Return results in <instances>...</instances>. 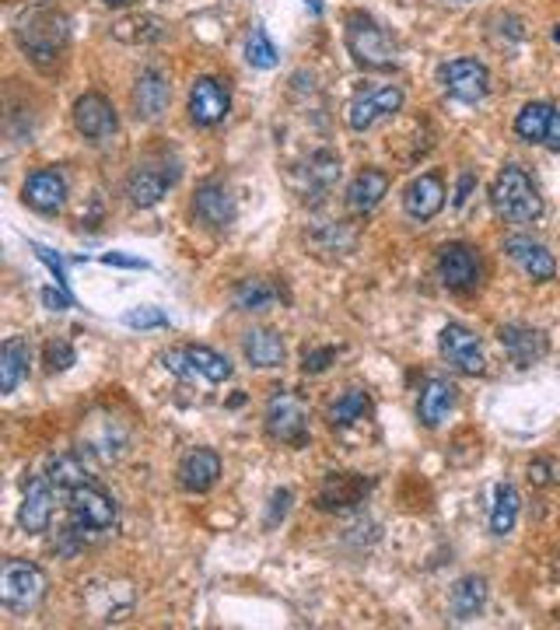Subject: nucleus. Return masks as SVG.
<instances>
[{
    "instance_id": "nucleus-15",
    "label": "nucleus",
    "mask_w": 560,
    "mask_h": 630,
    "mask_svg": "<svg viewBox=\"0 0 560 630\" xmlns=\"http://www.w3.org/2000/svg\"><path fill=\"white\" fill-rule=\"evenodd\" d=\"M57 494H60V488L46 473L32 476L29 491H26V501H21V508H18V525L26 529L29 537H39V532L50 529Z\"/></svg>"
},
{
    "instance_id": "nucleus-35",
    "label": "nucleus",
    "mask_w": 560,
    "mask_h": 630,
    "mask_svg": "<svg viewBox=\"0 0 560 630\" xmlns=\"http://www.w3.org/2000/svg\"><path fill=\"white\" fill-rule=\"evenodd\" d=\"M246 60H249V67H256V70L277 67V50H274V42H271V36H266L263 26H253L249 39H246Z\"/></svg>"
},
{
    "instance_id": "nucleus-14",
    "label": "nucleus",
    "mask_w": 560,
    "mask_h": 630,
    "mask_svg": "<svg viewBox=\"0 0 560 630\" xmlns=\"http://www.w3.org/2000/svg\"><path fill=\"white\" fill-rule=\"evenodd\" d=\"M442 85L459 102H480L491 91V70L477 57H459L442 67Z\"/></svg>"
},
{
    "instance_id": "nucleus-20",
    "label": "nucleus",
    "mask_w": 560,
    "mask_h": 630,
    "mask_svg": "<svg viewBox=\"0 0 560 630\" xmlns=\"http://www.w3.org/2000/svg\"><path fill=\"white\" fill-rule=\"evenodd\" d=\"M445 207V179L438 173H424L403 189V210L413 222H431Z\"/></svg>"
},
{
    "instance_id": "nucleus-46",
    "label": "nucleus",
    "mask_w": 560,
    "mask_h": 630,
    "mask_svg": "<svg viewBox=\"0 0 560 630\" xmlns=\"http://www.w3.org/2000/svg\"><path fill=\"white\" fill-rule=\"evenodd\" d=\"M305 4H308V8H312L315 14H323V0H305Z\"/></svg>"
},
{
    "instance_id": "nucleus-44",
    "label": "nucleus",
    "mask_w": 560,
    "mask_h": 630,
    "mask_svg": "<svg viewBox=\"0 0 560 630\" xmlns=\"http://www.w3.org/2000/svg\"><path fill=\"white\" fill-rule=\"evenodd\" d=\"M473 186H477V176H473V173H462V176H459V189H455V207H462V204L470 200Z\"/></svg>"
},
{
    "instance_id": "nucleus-34",
    "label": "nucleus",
    "mask_w": 560,
    "mask_h": 630,
    "mask_svg": "<svg viewBox=\"0 0 560 630\" xmlns=\"http://www.w3.org/2000/svg\"><path fill=\"white\" fill-rule=\"evenodd\" d=\"M112 36L116 39H124V42H158L165 36V21L151 18V14H144V18H127V21H119V26H112Z\"/></svg>"
},
{
    "instance_id": "nucleus-31",
    "label": "nucleus",
    "mask_w": 560,
    "mask_h": 630,
    "mask_svg": "<svg viewBox=\"0 0 560 630\" xmlns=\"http://www.w3.org/2000/svg\"><path fill=\"white\" fill-rule=\"evenodd\" d=\"M519 512H522L519 491L511 488V483H498V491H494V512H491V532H494V537H508V532L515 529V522H519Z\"/></svg>"
},
{
    "instance_id": "nucleus-33",
    "label": "nucleus",
    "mask_w": 560,
    "mask_h": 630,
    "mask_svg": "<svg viewBox=\"0 0 560 630\" xmlns=\"http://www.w3.org/2000/svg\"><path fill=\"white\" fill-rule=\"evenodd\" d=\"M369 414H372V396L364 390H351L347 396L336 400V406L330 410V421H333V427H354Z\"/></svg>"
},
{
    "instance_id": "nucleus-2",
    "label": "nucleus",
    "mask_w": 560,
    "mask_h": 630,
    "mask_svg": "<svg viewBox=\"0 0 560 630\" xmlns=\"http://www.w3.org/2000/svg\"><path fill=\"white\" fill-rule=\"evenodd\" d=\"M67 36H70L67 14L50 11V8L29 11L26 18L18 21V42H21V50H26L36 63H50L67 46Z\"/></svg>"
},
{
    "instance_id": "nucleus-45",
    "label": "nucleus",
    "mask_w": 560,
    "mask_h": 630,
    "mask_svg": "<svg viewBox=\"0 0 560 630\" xmlns=\"http://www.w3.org/2000/svg\"><path fill=\"white\" fill-rule=\"evenodd\" d=\"M102 4H106V8H134L137 0H102Z\"/></svg>"
},
{
    "instance_id": "nucleus-1",
    "label": "nucleus",
    "mask_w": 560,
    "mask_h": 630,
    "mask_svg": "<svg viewBox=\"0 0 560 630\" xmlns=\"http://www.w3.org/2000/svg\"><path fill=\"white\" fill-rule=\"evenodd\" d=\"M491 207L508 225H532L543 217L540 189H536L529 173L519 165H504L498 179L491 183Z\"/></svg>"
},
{
    "instance_id": "nucleus-13",
    "label": "nucleus",
    "mask_w": 560,
    "mask_h": 630,
    "mask_svg": "<svg viewBox=\"0 0 560 630\" xmlns=\"http://www.w3.org/2000/svg\"><path fill=\"white\" fill-rule=\"evenodd\" d=\"M235 214H238L235 197L222 179H204L197 193H193V217H197L204 228L225 232L235 225Z\"/></svg>"
},
{
    "instance_id": "nucleus-25",
    "label": "nucleus",
    "mask_w": 560,
    "mask_h": 630,
    "mask_svg": "<svg viewBox=\"0 0 560 630\" xmlns=\"http://www.w3.org/2000/svg\"><path fill=\"white\" fill-rule=\"evenodd\" d=\"M242 354L253 368H281L284 357H287V347H284V336L277 329H266V326H256L242 336Z\"/></svg>"
},
{
    "instance_id": "nucleus-41",
    "label": "nucleus",
    "mask_w": 560,
    "mask_h": 630,
    "mask_svg": "<svg viewBox=\"0 0 560 630\" xmlns=\"http://www.w3.org/2000/svg\"><path fill=\"white\" fill-rule=\"evenodd\" d=\"M42 305L50 308V312H67L70 305H75V298L67 295L63 284L60 287H42Z\"/></svg>"
},
{
    "instance_id": "nucleus-16",
    "label": "nucleus",
    "mask_w": 560,
    "mask_h": 630,
    "mask_svg": "<svg viewBox=\"0 0 560 630\" xmlns=\"http://www.w3.org/2000/svg\"><path fill=\"white\" fill-rule=\"evenodd\" d=\"M504 253L536 284H547V280L557 277V259H553V253L543 246V242H536L529 235H508L504 238Z\"/></svg>"
},
{
    "instance_id": "nucleus-8",
    "label": "nucleus",
    "mask_w": 560,
    "mask_h": 630,
    "mask_svg": "<svg viewBox=\"0 0 560 630\" xmlns=\"http://www.w3.org/2000/svg\"><path fill=\"white\" fill-rule=\"evenodd\" d=\"M161 365L179 375V378H193V375H200L207 378L210 385H222L232 378V361L225 354H217L204 344H189V347H176V351H168L161 354Z\"/></svg>"
},
{
    "instance_id": "nucleus-18",
    "label": "nucleus",
    "mask_w": 560,
    "mask_h": 630,
    "mask_svg": "<svg viewBox=\"0 0 560 630\" xmlns=\"http://www.w3.org/2000/svg\"><path fill=\"white\" fill-rule=\"evenodd\" d=\"M498 341L504 347V354L511 357V365L519 368H532L550 354V341L543 329H532V326H519V323H508L498 329Z\"/></svg>"
},
{
    "instance_id": "nucleus-40",
    "label": "nucleus",
    "mask_w": 560,
    "mask_h": 630,
    "mask_svg": "<svg viewBox=\"0 0 560 630\" xmlns=\"http://www.w3.org/2000/svg\"><path fill=\"white\" fill-rule=\"evenodd\" d=\"M291 501H295V494H291L287 488H284V491H277V494L271 498V512H266V529H274L277 522H284V519H287V512H291Z\"/></svg>"
},
{
    "instance_id": "nucleus-47",
    "label": "nucleus",
    "mask_w": 560,
    "mask_h": 630,
    "mask_svg": "<svg viewBox=\"0 0 560 630\" xmlns=\"http://www.w3.org/2000/svg\"><path fill=\"white\" fill-rule=\"evenodd\" d=\"M553 39H557V42H560V29H557V32H553Z\"/></svg>"
},
{
    "instance_id": "nucleus-3",
    "label": "nucleus",
    "mask_w": 560,
    "mask_h": 630,
    "mask_svg": "<svg viewBox=\"0 0 560 630\" xmlns=\"http://www.w3.org/2000/svg\"><path fill=\"white\" fill-rule=\"evenodd\" d=\"M344 42H347V50H351L354 63L364 67V70H389V67H396L393 46H389L385 32L375 26V18H369L364 11L347 14Z\"/></svg>"
},
{
    "instance_id": "nucleus-28",
    "label": "nucleus",
    "mask_w": 560,
    "mask_h": 630,
    "mask_svg": "<svg viewBox=\"0 0 560 630\" xmlns=\"http://www.w3.org/2000/svg\"><path fill=\"white\" fill-rule=\"evenodd\" d=\"M483 606H487V578L480 574H470V578H459L455 581V589L449 595V610L459 623H466V620H477L483 613Z\"/></svg>"
},
{
    "instance_id": "nucleus-23",
    "label": "nucleus",
    "mask_w": 560,
    "mask_h": 630,
    "mask_svg": "<svg viewBox=\"0 0 560 630\" xmlns=\"http://www.w3.org/2000/svg\"><path fill=\"white\" fill-rule=\"evenodd\" d=\"M168 102H173V85L158 67H144L134 81V109L137 119H161Z\"/></svg>"
},
{
    "instance_id": "nucleus-22",
    "label": "nucleus",
    "mask_w": 560,
    "mask_h": 630,
    "mask_svg": "<svg viewBox=\"0 0 560 630\" xmlns=\"http://www.w3.org/2000/svg\"><path fill=\"white\" fill-rule=\"evenodd\" d=\"M21 200L39 214H60L67 204V179L57 168H39V173H32L26 186H21Z\"/></svg>"
},
{
    "instance_id": "nucleus-7",
    "label": "nucleus",
    "mask_w": 560,
    "mask_h": 630,
    "mask_svg": "<svg viewBox=\"0 0 560 630\" xmlns=\"http://www.w3.org/2000/svg\"><path fill=\"white\" fill-rule=\"evenodd\" d=\"M179 161H168V158H155V161H137V168L127 179V197L134 207L148 210V207H158L161 197L168 189L179 183Z\"/></svg>"
},
{
    "instance_id": "nucleus-11",
    "label": "nucleus",
    "mask_w": 560,
    "mask_h": 630,
    "mask_svg": "<svg viewBox=\"0 0 560 630\" xmlns=\"http://www.w3.org/2000/svg\"><path fill=\"white\" fill-rule=\"evenodd\" d=\"M232 112V91L222 78H197L189 88V119H193V127H217V124H225Z\"/></svg>"
},
{
    "instance_id": "nucleus-21",
    "label": "nucleus",
    "mask_w": 560,
    "mask_h": 630,
    "mask_svg": "<svg viewBox=\"0 0 560 630\" xmlns=\"http://www.w3.org/2000/svg\"><path fill=\"white\" fill-rule=\"evenodd\" d=\"M179 488L189 491V494H207L217 476H222V455L214 449H189L183 459H179Z\"/></svg>"
},
{
    "instance_id": "nucleus-9",
    "label": "nucleus",
    "mask_w": 560,
    "mask_h": 630,
    "mask_svg": "<svg viewBox=\"0 0 560 630\" xmlns=\"http://www.w3.org/2000/svg\"><path fill=\"white\" fill-rule=\"evenodd\" d=\"M67 512H70V522H75L78 529L106 532V529L116 525V504L99 488V483H81V488H70L67 491Z\"/></svg>"
},
{
    "instance_id": "nucleus-24",
    "label": "nucleus",
    "mask_w": 560,
    "mask_h": 630,
    "mask_svg": "<svg viewBox=\"0 0 560 630\" xmlns=\"http://www.w3.org/2000/svg\"><path fill=\"white\" fill-rule=\"evenodd\" d=\"M455 400H459V390L455 382L449 378H428L424 390H421V403H417V417L424 427H442V421L455 410Z\"/></svg>"
},
{
    "instance_id": "nucleus-32",
    "label": "nucleus",
    "mask_w": 560,
    "mask_h": 630,
    "mask_svg": "<svg viewBox=\"0 0 560 630\" xmlns=\"http://www.w3.org/2000/svg\"><path fill=\"white\" fill-rule=\"evenodd\" d=\"M553 109H557V106H550V102H525V106L519 109V116H515V134H519L525 144H543Z\"/></svg>"
},
{
    "instance_id": "nucleus-17",
    "label": "nucleus",
    "mask_w": 560,
    "mask_h": 630,
    "mask_svg": "<svg viewBox=\"0 0 560 630\" xmlns=\"http://www.w3.org/2000/svg\"><path fill=\"white\" fill-rule=\"evenodd\" d=\"M75 130L88 140H106L119 130V116L112 109V102L99 91H85L81 99L75 102Z\"/></svg>"
},
{
    "instance_id": "nucleus-12",
    "label": "nucleus",
    "mask_w": 560,
    "mask_h": 630,
    "mask_svg": "<svg viewBox=\"0 0 560 630\" xmlns=\"http://www.w3.org/2000/svg\"><path fill=\"white\" fill-rule=\"evenodd\" d=\"M438 351L449 361V365L462 375H483L487 372V357H483V344L480 336L462 326V323H449L438 336Z\"/></svg>"
},
{
    "instance_id": "nucleus-29",
    "label": "nucleus",
    "mask_w": 560,
    "mask_h": 630,
    "mask_svg": "<svg viewBox=\"0 0 560 630\" xmlns=\"http://www.w3.org/2000/svg\"><path fill=\"white\" fill-rule=\"evenodd\" d=\"M85 455L88 452H60V455H53L50 466H46V476H50L63 494L70 488H81V483H95V473L85 463Z\"/></svg>"
},
{
    "instance_id": "nucleus-5",
    "label": "nucleus",
    "mask_w": 560,
    "mask_h": 630,
    "mask_svg": "<svg viewBox=\"0 0 560 630\" xmlns=\"http://www.w3.org/2000/svg\"><path fill=\"white\" fill-rule=\"evenodd\" d=\"M438 280H442L452 295H477L483 284V263L480 253L466 242H449L438 249Z\"/></svg>"
},
{
    "instance_id": "nucleus-37",
    "label": "nucleus",
    "mask_w": 560,
    "mask_h": 630,
    "mask_svg": "<svg viewBox=\"0 0 560 630\" xmlns=\"http://www.w3.org/2000/svg\"><path fill=\"white\" fill-rule=\"evenodd\" d=\"M124 323L130 329H165L168 326V315L155 305H137L124 315Z\"/></svg>"
},
{
    "instance_id": "nucleus-43",
    "label": "nucleus",
    "mask_w": 560,
    "mask_h": 630,
    "mask_svg": "<svg viewBox=\"0 0 560 630\" xmlns=\"http://www.w3.org/2000/svg\"><path fill=\"white\" fill-rule=\"evenodd\" d=\"M543 148L560 155V109H553L550 116V127H547V137H543Z\"/></svg>"
},
{
    "instance_id": "nucleus-38",
    "label": "nucleus",
    "mask_w": 560,
    "mask_h": 630,
    "mask_svg": "<svg viewBox=\"0 0 560 630\" xmlns=\"http://www.w3.org/2000/svg\"><path fill=\"white\" fill-rule=\"evenodd\" d=\"M529 483H536V488L560 483V463H553V459H536V463H529Z\"/></svg>"
},
{
    "instance_id": "nucleus-4",
    "label": "nucleus",
    "mask_w": 560,
    "mask_h": 630,
    "mask_svg": "<svg viewBox=\"0 0 560 630\" xmlns=\"http://www.w3.org/2000/svg\"><path fill=\"white\" fill-rule=\"evenodd\" d=\"M263 424H266V434L281 445H291V449L308 445V410L295 393L277 390L271 396V403H266Z\"/></svg>"
},
{
    "instance_id": "nucleus-27",
    "label": "nucleus",
    "mask_w": 560,
    "mask_h": 630,
    "mask_svg": "<svg viewBox=\"0 0 560 630\" xmlns=\"http://www.w3.org/2000/svg\"><path fill=\"white\" fill-rule=\"evenodd\" d=\"M32 365V347L26 336H11V341L0 347V393H14L21 378L29 375Z\"/></svg>"
},
{
    "instance_id": "nucleus-30",
    "label": "nucleus",
    "mask_w": 560,
    "mask_h": 630,
    "mask_svg": "<svg viewBox=\"0 0 560 630\" xmlns=\"http://www.w3.org/2000/svg\"><path fill=\"white\" fill-rule=\"evenodd\" d=\"M277 298H281V287L271 284L266 277H246V280H238L235 291H232L235 312H263V308H271Z\"/></svg>"
},
{
    "instance_id": "nucleus-42",
    "label": "nucleus",
    "mask_w": 560,
    "mask_h": 630,
    "mask_svg": "<svg viewBox=\"0 0 560 630\" xmlns=\"http://www.w3.org/2000/svg\"><path fill=\"white\" fill-rule=\"evenodd\" d=\"M102 263L106 266H124V270H148V263L137 259V256H127V253H106Z\"/></svg>"
},
{
    "instance_id": "nucleus-39",
    "label": "nucleus",
    "mask_w": 560,
    "mask_h": 630,
    "mask_svg": "<svg viewBox=\"0 0 560 630\" xmlns=\"http://www.w3.org/2000/svg\"><path fill=\"white\" fill-rule=\"evenodd\" d=\"M336 361V351L333 347H315V351H305V357H302V372L305 375H323L330 365Z\"/></svg>"
},
{
    "instance_id": "nucleus-10",
    "label": "nucleus",
    "mask_w": 560,
    "mask_h": 630,
    "mask_svg": "<svg viewBox=\"0 0 560 630\" xmlns=\"http://www.w3.org/2000/svg\"><path fill=\"white\" fill-rule=\"evenodd\" d=\"M403 102H406V95H403L400 85H382V88L364 91L347 106V127L354 134L372 130L375 124H382V119L396 116L403 109Z\"/></svg>"
},
{
    "instance_id": "nucleus-6",
    "label": "nucleus",
    "mask_w": 560,
    "mask_h": 630,
    "mask_svg": "<svg viewBox=\"0 0 560 630\" xmlns=\"http://www.w3.org/2000/svg\"><path fill=\"white\" fill-rule=\"evenodd\" d=\"M42 595H46L42 568L29 561H4V571H0V602H4L11 613L36 610Z\"/></svg>"
},
{
    "instance_id": "nucleus-26",
    "label": "nucleus",
    "mask_w": 560,
    "mask_h": 630,
    "mask_svg": "<svg viewBox=\"0 0 560 630\" xmlns=\"http://www.w3.org/2000/svg\"><path fill=\"white\" fill-rule=\"evenodd\" d=\"M385 193H389V176L382 168H364V173H357L354 183L347 186V207L354 214H369L382 204Z\"/></svg>"
},
{
    "instance_id": "nucleus-19",
    "label": "nucleus",
    "mask_w": 560,
    "mask_h": 630,
    "mask_svg": "<svg viewBox=\"0 0 560 630\" xmlns=\"http://www.w3.org/2000/svg\"><path fill=\"white\" fill-rule=\"evenodd\" d=\"M369 491L372 480H364L361 473H330L315 494V504H320V512H347V508L361 504Z\"/></svg>"
},
{
    "instance_id": "nucleus-36",
    "label": "nucleus",
    "mask_w": 560,
    "mask_h": 630,
    "mask_svg": "<svg viewBox=\"0 0 560 630\" xmlns=\"http://www.w3.org/2000/svg\"><path fill=\"white\" fill-rule=\"evenodd\" d=\"M70 365H78V354L75 347H70V341H63V336H57V341L46 344V372H67Z\"/></svg>"
}]
</instances>
